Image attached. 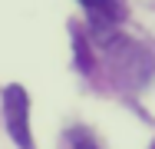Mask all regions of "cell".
<instances>
[{
    "mask_svg": "<svg viewBox=\"0 0 155 149\" xmlns=\"http://www.w3.org/2000/svg\"><path fill=\"white\" fill-rule=\"evenodd\" d=\"M79 3L89 10L93 23H116V20H122L119 0H79Z\"/></svg>",
    "mask_w": 155,
    "mask_h": 149,
    "instance_id": "2",
    "label": "cell"
},
{
    "mask_svg": "<svg viewBox=\"0 0 155 149\" xmlns=\"http://www.w3.org/2000/svg\"><path fill=\"white\" fill-rule=\"evenodd\" d=\"M3 116H7V129L13 136V143L20 149H33V136H30V96L23 86H7L3 89Z\"/></svg>",
    "mask_w": 155,
    "mask_h": 149,
    "instance_id": "1",
    "label": "cell"
},
{
    "mask_svg": "<svg viewBox=\"0 0 155 149\" xmlns=\"http://www.w3.org/2000/svg\"><path fill=\"white\" fill-rule=\"evenodd\" d=\"M76 149H96V143H93V139H79V143H76Z\"/></svg>",
    "mask_w": 155,
    "mask_h": 149,
    "instance_id": "4",
    "label": "cell"
},
{
    "mask_svg": "<svg viewBox=\"0 0 155 149\" xmlns=\"http://www.w3.org/2000/svg\"><path fill=\"white\" fill-rule=\"evenodd\" d=\"M76 57H79V70H86V73L93 70V66H89V53H86V43H83V36H76Z\"/></svg>",
    "mask_w": 155,
    "mask_h": 149,
    "instance_id": "3",
    "label": "cell"
},
{
    "mask_svg": "<svg viewBox=\"0 0 155 149\" xmlns=\"http://www.w3.org/2000/svg\"><path fill=\"white\" fill-rule=\"evenodd\" d=\"M152 149H155V146H152Z\"/></svg>",
    "mask_w": 155,
    "mask_h": 149,
    "instance_id": "5",
    "label": "cell"
}]
</instances>
